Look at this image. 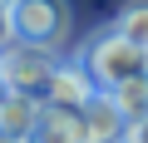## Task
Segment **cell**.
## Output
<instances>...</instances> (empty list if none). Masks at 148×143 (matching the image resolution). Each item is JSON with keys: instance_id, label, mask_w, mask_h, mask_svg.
Listing matches in <instances>:
<instances>
[{"instance_id": "7", "label": "cell", "mask_w": 148, "mask_h": 143, "mask_svg": "<svg viewBox=\"0 0 148 143\" xmlns=\"http://www.w3.org/2000/svg\"><path fill=\"white\" fill-rule=\"evenodd\" d=\"M114 94V104L123 109V118L128 123H138V118H148V74H138V79H123L119 89H109Z\"/></svg>"}, {"instance_id": "10", "label": "cell", "mask_w": 148, "mask_h": 143, "mask_svg": "<svg viewBox=\"0 0 148 143\" xmlns=\"http://www.w3.org/2000/svg\"><path fill=\"white\" fill-rule=\"evenodd\" d=\"M0 143H35V138H10V133H0Z\"/></svg>"}, {"instance_id": "6", "label": "cell", "mask_w": 148, "mask_h": 143, "mask_svg": "<svg viewBox=\"0 0 148 143\" xmlns=\"http://www.w3.org/2000/svg\"><path fill=\"white\" fill-rule=\"evenodd\" d=\"M40 118H45V99L0 89V133H10V138H35Z\"/></svg>"}, {"instance_id": "3", "label": "cell", "mask_w": 148, "mask_h": 143, "mask_svg": "<svg viewBox=\"0 0 148 143\" xmlns=\"http://www.w3.org/2000/svg\"><path fill=\"white\" fill-rule=\"evenodd\" d=\"M5 5H10V35L15 40L54 44V49L69 40V25H74L69 0H5Z\"/></svg>"}, {"instance_id": "8", "label": "cell", "mask_w": 148, "mask_h": 143, "mask_svg": "<svg viewBox=\"0 0 148 143\" xmlns=\"http://www.w3.org/2000/svg\"><path fill=\"white\" fill-rule=\"evenodd\" d=\"M114 30H123L133 44H143V49H148V0L123 5V10H119V20H114Z\"/></svg>"}, {"instance_id": "5", "label": "cell", "mask_w": 148, "mask_h": 143, "mask_svg": "<svg viewBox=\"0 0 148 143\" xmlns=\"http://www.w3.org/2000/svg\"><path fill=\"white\" fill-rule=\"evenodd\" d=\"M94 94H99V79L89 74V64L74 54V59H64V64H59V74H54V84H49V99H45V104H59V109H84Z\"/></svg>"}, {"instance_id": "2", "label": "cell", "mask_w": 148, "mask_h": 143, "mask_svg": "<svg viewBox=\"0 0 148 143\" xmlns=\"http://www.w3.org/2000/svg\"><path fill=\"white\" fill-rule=\"evenodd\" d=\"M79 59L89 64V74L99 79V89H119L123 79H138V74H148V49L143 44H133L123 30H99L84 49H79Z\"/></svg>"}, {"instance_id": "1", "label": "cell", "mask_w": 148, "mask_h": 143, "mask_svg": "<svg viewBox=\"0 0 148 143\" xmlns=\"http://www.w3.org/2000/svg\"><path fill=\"white\" fill-rule=\"evenodd\" d=\"M59 49L54 44H30V40H5L0 44V89H15V94H35L49 99V84L59 74Z\"/></svg>"}, {"instance_id": "9", "label": "cell", "mask_w": 148, "mask_h": 143, "mask_svg": "<svg viewBox=\"0 0 148 143\" xmlns=\"http://www.w3.org/2000/svg\"><path fill=\"white\" fill-rule=\"evenodd\" d=\"M128 143H148V118H138V123H128Z\"/></svg>"}, {"instance_id": "4", "label": "cell", "mask_w": 148, "mask_h": 143, "mask_svg": "<svg viewBox=\"0 0 148 143\" xmlns=\"http://www.w3.org/2000/svg\"><path fill=\"white\" fill-rule=\"evenodd\" d=\"M84 143H128V118L109 89H99L84 104Z\"/></svg>"}]
</instances>
